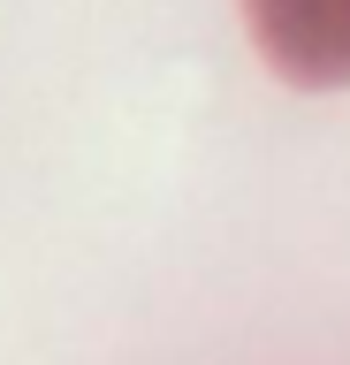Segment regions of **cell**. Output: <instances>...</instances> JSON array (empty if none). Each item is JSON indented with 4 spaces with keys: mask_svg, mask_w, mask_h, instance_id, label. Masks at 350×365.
Returning a JSON list of instances; mask_svg holds the SVG:
<instances>
[{
    "mask_svg": "<svg viewBox=\"0 0 350 365\" xmlns=\"http://www.w3.org/2000/svg\"><path fill=\"white\" fill-rule=\"evenodd\" d=\"M259 53L297 91H343L350 84V0H244Z\"/></svg>",
    "mask_w": 350,
    "mask_h": 365,
    "instance_id": "obj_1",
    "label": "cell"
}]
</instances>
